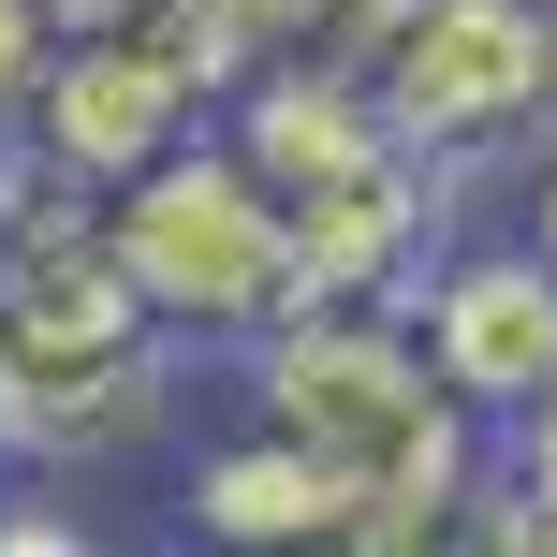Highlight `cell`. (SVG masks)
<instances>
[{
	"instance_id": "7",
	"label": "cell",
	"mask_w": 557,
	"mask_h": 557,
	"mask_svg": "<svg viewBox=\"0 0 557 557\" xmlns=\"http://www.w3.org/2000/svg\"><path fill=\"white\" fill-rule=\"evenodd\" d=\"M191 529H206V543H323V557H382L367 499H352L308 441H278V425H250V441H221V455H191Z\"/></svg>"
},
{
	"instance_id": "5",
	"label": "cell",
	"mask_w": 557,
	"mask_h": 557,
	"mask_svg": "<svg viewBox=\"0 0 557 557\" xmlns=\"http://www.w3.org/2000/svg\"><path fill=\"white\" fill-rule=\"evenodd\" d=\"M396 308H411L425 367H441V396L470 425H513L557 382V264L543 250H441Z\"/></svg>"
},
{
	"instance_id": "6",
	"label": "cell",
	"mask_w": 557,
	"mask_h": 557,
	"mask_svg": "<svg viewBox=\"0 0 557 557\" xmlns=\"http://www.w3.org/2000/svg\"><path fill=\"white\" fill-rule=\"evenodd\" d=\"M441 206H455V162L425 147H382V162L294 191V308H396L425 264H441Z\"/></svg>"
},
{
	"instance_id": "2",
	"label": "cell",
	"mask_w": 557,
	"mask_h": 557,
	"mask_svg": "<svg viewBox=\"0 0 557 557\" xmlns=\"http://www.w3.org/2000/svg\"><path fill=\"white\" fill-rule=\"evenodd\" d=\"M103 250L147 294L162 337H264L278 308H294V221H278V191L221 133H191V147H162V162L117 176L103 191Z\"/></svg>"
},
{
	"instance_id": "9",
	"label": "cell",
	"mask_w": 557,
	"mask_h": 557,
	"mask_svg": "<svg viewBox=\"0 0 557 557\" xmlns=\"http://www.w3.org/2000/svg\"><path fill=\"white\" fill-rule=\"evenodd\" d=\"M29 74H45V0H0V117L29 103Z\"/></svg>"
},
{
	"instance_id": "11",
	"label": "cell",
	"mask_w": 557,
	"mask_h": 557,
	"mask_svg": "<svg viewBox=\"0 0 557 557\" xmlns=\"http://www.w3.org/2000/svg\"><path fill=\"white\" fill-rule=\"evenodd\" d=\"M133 15H162V0H45V45L59 29H133Z\"/></svg>"
},
{
	"instance_id": "8",
	"label": "cell",
	"mask_w": 557,
	"mask_h": 557,
	"mask_svg": "<svg viewBox=\"0 0 557 557\" xmlns=\"http://www.w3.org/2000/svg\"><path fill=\"white\" fill-rule=\"evenodd\" d=\"M382 15H396V0H176V29L221 59V88L264 74V59H367Z\"/></svg>"
},
{
	"instance_id": "12",
	"label": "cell",
	"mask_w": 557,
	"mask_h": 557,
	"mask_svg": "<svg viewBox=\"0 0 557 557\" xmlns=\"http://www.w3.org/2000/svg\"><path fill=\"white\" fill-rule=\"evenodd\" d=\"M529 250L557 264V147H543V176H529Z\"/></svg>"
},
{
	"instance_id": "4",
	"label": "cell",
	"mask_w": 557,
	"mask_h": 557,
	"mask_svg": "<svg viewBox=\"0 0 557 557\" xmlns=\"http://www.w3.org/2000/svg\"><path fill=\"white\" fill-rule=\"evenodd\" d=\"M206 117H221V59H206L191 29H176V0H162V15H133V29H59L45 74H29V103H15V133L45 147L74 191H117L133 162L191 147Z\"/></svg>"
},
{
	"instance_id": "3",
	"label": "cell",
	"mask_w": 557,
	"mask_h": 557,
	"mask_svg": "<svg viewBox=\"0 0 557 557\" xmlns=\"http://www.w3.org/2000/svg\"><path fill=\"white\" fill-rule=\"evenodd\" d=\"M352 74L425 162H484L529 117H557V15L543 0H396Z\"/></svg>"
},
{
	"instance_id": "1",
	"label": "cell",
	"mask_w": 557,
	"mask_h": 557,
	"mask_svg": "<svg viewBox=\"0 0 557 557\" xmlns=\"http://www.w3.org/2000/svg\"><path fill=\"white\" fill-rule=\"evenodd\" d=\"M250 411L278 441H308L367 499L382 557L396 543H455L470 499H484V425L441 396L411 308H278L250 337Z\"/></svg>"
},
{
	"instance_id": "10",
	"label": "cell",
	"mask_w": 557,
	"mask_h": 557,
	"mask_svg": "<svg viewBox=\"0 0 557 557\" xmlns=\"http://www.w3.org/2000/svg\"><path fill=\"white\" fill-rule=\"evenodd\" d=\"M0 557H88V513H59V499L0 513Z\"/></svg>"
}]
</instances>
